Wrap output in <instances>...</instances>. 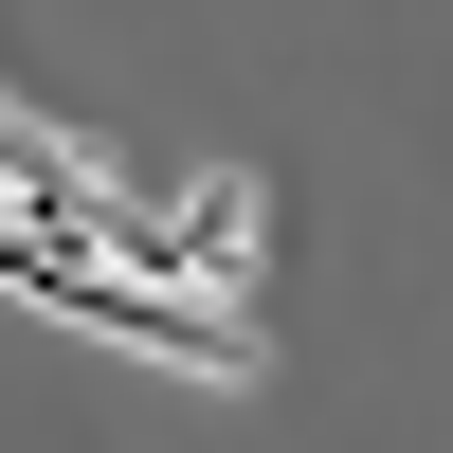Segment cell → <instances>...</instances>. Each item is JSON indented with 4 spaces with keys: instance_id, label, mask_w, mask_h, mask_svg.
Here are the masks:
<instances>
[{
    "instance_id": "obj_1",
    "label": "cell",
    "mask_w": 453,
    "mask_h": 453,
    "mask_svg": "<svg viewBox=\"0 0 453 453\" xmlns=\"http://www.w3.org/2000/svg\"><path fill=\"white\" fill-rule=\"evenodd\" d=\"M273 236V200H254V181H200V200H181V254H254Z\"/></svg>"
}]
</instances>
